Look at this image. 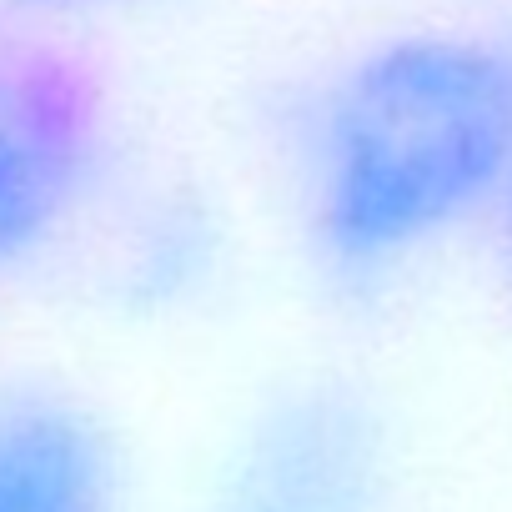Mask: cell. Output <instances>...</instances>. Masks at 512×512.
Returning a JSON list of instances; mask_svg holds the SVG:
<instances>
[{
	"instance_id": "1",
	"label": "cell",
	"mask_w": 512,
	"mask_h": 512,
	"mask_svg": "<svg viewBox=\"0 0 512 512\" xmlns=\"http://www.w3.org/2000/svg\"><path fill=\"white\" fill-rule=\"evenodd\" d=\"M307 246L337 287H377L492 216L512 176V56L417 31L342 61L292 121Z\"/></svg>"
},
{
	"instance_id": "2",
	"label": "cell",
	"mask_w": 512,
	"mask_h": 512,
	"mask_svg": "<svg viewBox=\"0 0 512 512\" xmlns=\"http://www.w3.org/2000/svg\"><path fill=\"white\" fill-rule=\"evenodd\" d=\"M106 151L111 121L86 66L56 51H0V282L76 221Z\"/></svg>"
},
{
	"instance_id": "3",
	"label": "cell",
	"mask_w": 512,
	"mask_h": 512,
	"mask_svg": "<svg viewBox=\"0 0 512 512\" xmlns=\"http://www.w3.org/2000/svg\"><path fill=\"white\" fill-rule=\"evenodd\" d=\"M387 432L347 382H297L256 412L211 482L206 512H377Z\"/></svg>"
},
{
	"instance_id": "4",
	"label": "cell",
	"mask_w": 512,
	"mask_h": 512,
	"mask_svg": "<svg viewBox=\"0 0 512 512\" xmlns=\"http://www.w3.org/2000/svg\"><path fill=\"white\" fill-rule=\"evenodd\" d=\"M0 512H121V457L76 397L0 392Z\"/></svg>"
},
{
	"instance_id": "5",
	"label": "cell",
	"mask_w": 512,
	"mask_h": 512,
	"mask_svg": "<svg viewBox=\"0 0 512 512\" xmlns=\"http://www.w3.org/2000/svg\"><path fill=\"white\" fill-rule=\"evenodd\" d=\"M492 221H497V267H502V282L512 292V176H507V191H502Z\"/></svg>"
},
{
	"instance_id": "6",
	"label": "cell",
	"mask_w": 512,
	"mask_h": 512,
	"mask_svg": "<svg viewBox=\"0 0 512 512\" xmlns=\"http://www.w3.org/2000/svg\"><path fill=\"white\" fill-rule=\"evenodd\" d=\"M16 11H81V6H101V0H6Z\"/></svg>"
}]
</instances>
